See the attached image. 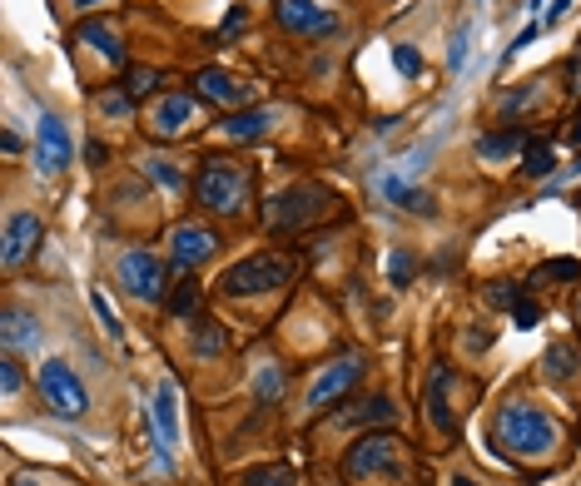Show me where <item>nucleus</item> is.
<instances>
[{"instance_id":"6","label":"nucleus","mask_w":581,"mask_h":486,"mask_svg":"<svg viewBox=\"0 0 581 486\" xmlns=\"http://www.w3.org/2000/svg\"><path fill=\"white\" fill-rule=\"evenodd\" d=\"M40 397H45V407L55 417H85V402H90L85 397V382L60 363V358L40 363Z\"/></svg>"},{"instance_id":"22","label":"nucleus","mask_w":581,"mask_h":486,"mask_svg":"<svg viewBox=\"0 0 581 486\" xmlns=\"http://www.w3.org/2000/svg\"><path fill=\"white\" fill-rule=\"evenodd\" d=\"M477 149H482V159H502V154L527 149V139H522V129H497V134H487Z\"/></svg>"},{"instance_id":"38","label":"nucleus","mask_w":581,"mask_h":486,"mask_svg":"<svg viewBox=\"0 0 581 486\" xmlns=\"http://www.w3.org/2000/svg\"><path fill=\"white\" fill-rule=\"evenodd\" d=\"M15 392H20V363L5 358V397H15Z\"/></svg>"},{"instance_id":"29","label":"nucleus","mask_w":581,"mask_h":486,"mask_svg":"<svg viewBox=\"0 0 581 486\" xmlns=\"http://www.w3.org/2000/svg\"><path fill=\"white\" fill-rule=\"evenodd\" d=\"M522 298H527L522 283H492V288H487V303H492V308H517Z\"/></svg>"},{"instance_id":"37","label":"nucleus","mask_w":581,"mask_h":486,"mask_svg":"<svg viewBox=\"0 0 581 486\" xmlns=\"http://www.w3.org/2000/svg\"><path fill=\"white\" fill-rule=\"evenodd\" d=\"M219 348H224V338H219L214 328H204V333H199V353H204V358H214Z\"/></svg>"},{"instance_id":"36","label":"nucleus","mask_w":581,"mask_h":486,"mask_svg":"<svg viewBox=\"0 0 581 486\" xmlns=\"http://www.w3.org/2000/svg\"><path fill=\"white\" fill-rule=\"evenodd\" d=\"M512 318H517V328H537V318H542V308H537L532 298H522V303L512 308Z\"/></svg>"},{"instance_id":"16","label":"nucleus","mask_w":581,"mask_h":486,"mask_svg":"<svg viewBox=\"0 0 581 486\" xmlns=\"http://www.w3.org/2000/svg\"><path fill=\"white\" fill-rule=\"evenodd\" d=\"M199 95H209V100H219V105H244V100H249V85H239V80L224 75V70H204V75H199Z\"/></svg>"},{"instance_id":"4","label":"nucleus","mask_w":581,"mask_h":486,"mask_svg":"<svg viewBox=\"0 0 581 486\" xmlns=\"http://www.w3.org/2000/svg\"><path fill=\"white\" fill-rule=\"evenodd\" d=\"M293 268H298V263H293V253H254V258L234 263L219 283H224V293H229V298H249V293H264V288L289 283Z\"/></svg>"},{"instance_id":"39","label":"nucleus","mask_w":581,"mask_h":486,"mask_svg":"<svg viewBox=\"0 0 581 486\" xmlns=\"http://www.w3.org/2000/svg\"><path fill=\"white\" fill-rule=\"evenodd\" d=\"M149 174H159V184H169V189L179 184V174H174V169H169L164 159H154V164H149Z\"/></svg>"},{"instance_id":"30","label":"nucleus","mask_w":581,"mask_h":486,"mask_svg":"<svg viewBox=\"0 0 581 486\" xmlns=\"http://www.w3.org/2000/svg\"><path fill=\"white\" fill-rule=\"evenodd\" d=\"M388 278L403 288V283H413V253H393L388 258Z\"/></svg>"},{"instance_id":"1","label":"nucleus","mask_w":581,"mask_h":486,"mask_svg":"<svg viewBox=\"0 0 581 486\" xmlns=\"http://www.w3.org/2000/svg\"><path fill=\"white\" fill-rule=\"evenodd\" d=\"M492 442H502L512 457H547L562 442V427L532 402H502L492 417Z\"/></svg>"},{"instance_id":"33","label":"nucleus","mask_w":581,"mask_h":486,"mask_svg":"<svg viewBox=\"0 0 581 486\" xmlns=\"http://www.w3.org/2000/svg\"><path fill=\"white\" fill-rule=\"evenodd\" d=\"M393 65H398L403 75H418V70H423V60H418V50H408V45H393Z\"/></svg>"},{"instance_id":"11","label":"nucleus","mask_w":581,"mask_h":486,"mask_svg":"<svg viewBox=\"0 0 581 486\" xmlns=\"http://www.w3.org/2000/svg\"><path fill=\"white\" fill-rule=\"evenodd\" d=\"M279 25L293 35H333L338 15L323 0H279Z\"/></svg>"},{"instance_id":"42","label":"nucleus","mask_w":581,"mask_h":486,"mask_svg":"<svg viewBox=\"0 0 581 486\" xmlns=\"http://www.w3.org/2000/svg\"><path fill=\"white\" fill-rule=\"evenodd\" d=\"M75 5H85V10H90V5H110V0H75Z\"/></svg>"},{"instance_id":"18","label":"nucleus","mask_w":581,"mask_h":486,"mask_svg":"<svg viewBox=\"0 0 581 486\" xmlns=\"http://www.w3.org/2000/svg\"><path fill=\"white\" fill-rule=\"evenodd\" d=\"M154 422H159V452H169L179 442V422H174V387L159 382V397H154Z\"/></svg>"},{"instance_id":"27","label":"nucleus","mask_w":581,"mask_h":486,"mask_svg":"<svg viewBox=\"0 0 581 486\" xmlns=\"http://www.w3.org/2000/svg\"><path fill=\"white\" fill-rule=\"evenodd\" d=\"M100 115H110V120H130V115H135V95H130V90H110V95H100Z\"/></svg>"},{"instance_id":"32","label":"nucleus","mask_w":581,"mask_h":486,"mask_svg":"<svg viewBox=\"0 0 581 486\" xmlns=\"http://www.w3.org/2000/svg\"><path fill=\"white\" fill-rule=\"evenodd\" d=\"M15 486H80V482H70V477H60V472H25Z\"/></svg>"},{"instance_id":"19","label":"nucleus","mask_w":581,"mask_h":486,"mask_svg":"<svg viewBox=\"0 0 581 486\" xmlns=\"http://www.w3.org/2000/svg\"><path fill=\"white\" fill-rule=\"evenodd\" d=\"M577 372H581L577 343H552V348H547V377H552V382H572Z\"/></svg>"},{"instance_id":"23","label":"nucleus","mask_w":581,"mask_h":486,"mask_svg":"<svg viewBox=\"0 0 581 486\" xmlns=\"http://www.w3.org/2000/svg\"><path fill=\"white\" fill-rule=\"evenodd\" d=\"M552 169H557V149L547 139H527V174L532 179H547Z\"/></svg>"},{"instance_id":"13","label":"nucleus","mask_w":581,"mask_h":486,"mask_svg":"<svg viewBox=\"0 0 581 486\" xmlns=\"http://www.w3.org/2000/svg\"><path fill=\"white\" fill-rule=\"evenodd\" d=\"M35 243H40V219H35V214H15V219L5 224V253H0L5 268H15Z\"/></svg>"},{"instance_id":"44","label":"nucleus","mask_w":581,"mask_h":486,"mask_svg":"<svg viewBox=\"0 0 581 486\" xmlns=\"http://www.w3.org/2000/svg\"><path fill=\"white\" fill-rule=\"evenodd\" d=\"M577 318H581V303H577Z\"/></svg>"},{"instance_id":"5","label":"nucleus","mask_w":581,"mask_h":486,"mask_svg":"<svg viewBox=\"0 0 581 486\" xmlns=\"http://www.w3.org/2000/svg\"><path fill=\"white\" fill-rule=\"evenodd\" d=\"M328 204H333L328 189H318V184H293V189H284V194L269 204V219H264V224L279 229V234H289V229H303L308 219H323Z\"/></svg>"},{"instance_id":"41","label":"nucleus","mask_w":581,"mask_h":486,"mask_svg":"<svg viewBox=\"0 0 581 486\" xmlns=\"http://www.w3.org/2000/svg\"><path fill=\"white\" fill-rule=\"evenodd\" d=\"M572 144H577V149H581V115H577V120H572Z\"/></svg>"},{"instance_id":"31","label":"nucleus","mask_w":581,"mask_h":486,"mask_svg":"<svg viewBox=\"0 0 581 486\" xmlns=\"http://www.w3.org/2000/svg\"><path fill=\"white\" fill-rule=\"evenodd\" d=\"M90 303H95V313H100V323H105V333H110V338L120 343V338H125V328H120V318L110 313V303H105V293H95Z\"/></svg>"},{"instance_id":"7","label":"nucleus","mask_w":581,"mask_h":486,"mask_svg":"<svg viewBox=\"0 0 581 486\" xmlns=\"http://www.w3.org/2000/svg\"><path fill=\"white\" fill-rule=\"evenodd\" d=\"M363 358L353 353V358H333V363L323 367L318 377H313V387H308V412H328L338 397H348L358 382H363Z\"/></svg>"},{"instance_id":"10","label":"nucleus","mask_w":581,"mask_h":486,"mask_svg":"<svg viewBox=\"0 0 581 486\" xmlns=\"http://www.w3.org/2000/svg\"><path fill=\"white\" fill-rule=\"evenodd\" d=\"M219 253V234L209 229V224H179L174 234H169V258L179 263V268H199V263H209Z\"/></svg>"},{"instance_id":"20","label":"nucleus","mask_w":581,"mask_h":486,"mask_svg":"<svg viewBox=\"0 0 581 486\" xmlns=\"http://www.w3.org/2000/svg\"><path fill=\"white\" fill-rule=\"evenodd\" d=\"M383 194H388L393 204H403V209H413V214H433V199H428L423 189H408L403 179H383Z\"/></svg>"},{"instance_id":"26","label":"nucleus","mask_w":581,"mask_h":486,"mask_svg":"<svg viewBox=\"0 0 581 486\" xmlns=\"http://www.w3.org/2000/svg\"><path fill=\"white\" fill-rule=\"evenodd\" d=\"M557 278H581V263L577 258H557V263H542V268L532 273L537 288H547V283H557Z\"/></svg>"},{"instance_id":"12","label":"nucleus","mask_w":581,"mask_h":486,"mask_svg":"<svg viewBox=\"0 0 581 486\" xmlns=\"http://www.w3.org/2000/svg\"><path fill=\"white\" fill-rule=\"evenodd\" d=\"M70 154H75V144H70L65 124L55 120V115H45V120H40V149H35L40 174H60V169L70 164Z\"/></svg>"},{"instance_id":"9","label":"nucleus","mask_w":581,"mask_h":486,"mask_svg":"<svg viewBox=\"0 0 581 486\" xmlns=\"http://www.w3.org/2000/svg\"><path fill=\"white\" fill-rule=\"evenodd\" d=\"M189 124H199V100L184 90H169L149 105V134L154 139H179Z\"/></svg>"},{"instance_id":"15","label":"nucleus","mask_w":581,"mask_h":486,"mask_svg":"<svg viewBox=\"0 0 581 486\" xmlns=\"http://www.w3.org/2000/svg\"><path fill=\"white\" fill-rule=\"evenodd\" d=\"M75 40H85V45H95V55H105L110 65H125V45H120V35L105 25V20H85L80 30H75Z\"/></svg>"},{"instance_id":"40","label":"nucleus","mask_w":581,"mask_h":486,"mask_svg":"<svg viewBox=\"0 0 581 486\" xmlns=\"http://www.w3.org/2000/svg\"><path fill=\"white\" fill-rule=\"evenodd\" d=\"M572 90H581V55H577V65H572Z\"/></svg>"},{"instance_id":"3","label":"nucleus","mask_w":581,"mask_h":486,"mask_svg":"<svg viewBox=\"0 0 581 486\" xmlns=\"http://www.w3.org/2000/svg\"><path fill=\"white\" fill-rule=\"evenodd\" d=\"M343 472H348V482H398L403 477V442L393 432H373V437L353 442Z\"/></svg>"},{"instance_id":"2","label":"nucleus","mask_w":581,"mask_h":486,"mask_svg":"<svg viewBox=\"0 0 581 486\" xmlns=\"http://www.w3.org/2000/svg\"><path fill=\"white\" fill-rule=\"evenodd\" d=\"M249 194H254V169L239 159H204V169L194 174V199L209 214L239 219L249 209Z\"/></svg>"},{"instance_id":"35","label":"nucleus","mask_w":581,"mask_h":486,"mask_svg":"<svg viewBox=\"0 0 581 486\" xmlns=\"http://www.w3.org/2000/svg\"><path fill=\"white\" fill-rule=\"evenodd\" d=\"M154 85H159V75H154V70H130V80H125V90H130V95H149Z\"/></svg>"},{"instance_id":"43","label":"nucleus","mask_w":581,"mask_h":486,"mask_svg":"<svg viewBox=\"0 0 581 486\" xmlns=\"http://www.w3.org/2000/svg\"><path fill=\"white\" fill-rule=\"evenodd\" d=\"M452 486H482V482H472V477H457V482H452Z\"/></svg>"},{"instance_id":"14","label":"nucleus","mask_w":581,"mask_h":486,"mask_svg":"<svg viewBox=\"0 0 581 486\" xmlns=\"http://www.w3.org/2000/svg\"><path fill=\"white\" fill-rule=\"evenodd\" d=\"M447 382H452V372H447V363H437L433 377H428V422H433L442 437H452V432H457L452 407H447Z\"/></svg>"},{"instance_id":"8","label":"nucleus","mask_w":581,"mask_h":486,"mask_svg":"<svg viewBox=\"0 0 581 486\" xmlns=\"http://www.w3.org/2000/svg\"><path fill=\"white\" fill-rule=\"evenodd\" d=\"M120 283H125V293L140 298V303H159V298L169 293V283H164V263H159L149 248H130V253L120 258Z\"/></svg>"},{"instance_id":"17","label":"nucleus","mask_w":581,"mask_h":486,"mask_svg":"<svg viewBox=\"0 0 581 486\" xmlns=\"http://www.w3.org/2000/svg\"><path fill=\"white\" fill-rule=\"evenodd\" d=\"M269 124H274V110H244V115H229L224 120V134L239 139V144H249V139H264Z\"/></svg>"},{"instance_id":"28","label":"nucleus","mask_w":581,"mask_h":486,"mask_svg":"<svg viewBox=\"0 0 581 486\" xmlns=\"http://www.w3.org/2000/svg\"><path fill=\"white\" fill-rule=\"evenodd\" d=\"M244 486H298V482H293L289 467H254V472L244 477Z\"/></svg>"},{"instance_id":"25","label":"nucleus","mask_w":581,"mask_h":486,"mask_svg":"<svg viewBox=\"0 0 581 486\" xmlns=\"http://www.w3.org/2000/svg\"><path fill=\"white\" fill-rule=\"evenodd\" d=\"M393 417H398V407H393L388 397H368V402H363L358 412H348L343 422H393Z\"/></svg>"},{"instance_id":"34","label":"nucleus","mask_w":581,"mask_h":486,"mask_svg":"<svg viewBox=\"0 0 581 486\" xmlns=\"http://www.w3.org/2000/svg\"><path fill=\"white\" fill-rule=\"evenodd\" d=\"M279 392H284V372L269 367V372L259 377V402H269V397H279Z\"/></svg>"},{"instance_id":"21","label":"nucleus","mask_w":581,"mask_h":486,"mask_svg":"<svg viewBox=\"0 0 581 486\" xmlns=\"http://www.w3.org/2000/svg\"><path fill=\"white\" fill-rule=\"evenodd\" d=\"M0 338H5V348H20V343H35V338H40V328H35V318H25L20 308H10V313H5Z\"/></svg>"},{"instance_id":"24","label":"nucleus","mask_w":581,"mask_h":486,"mask_svg":"<svg viewBox=\"0 0 581 486\" xmlns=\"http://www.w3.org/2000/svg\"><path fill=\"white\" fill-rule=\"evenodd\" d=\"M199 308H204L199 283H194V278H189V283H179V288H174V298H169V313H174V318H189V313H199Z\"/></svg>"}]
</instances>
